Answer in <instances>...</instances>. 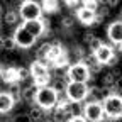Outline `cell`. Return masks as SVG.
I'll return each instance as SVG.
<instances>
[{
    "mask_svg": "<svg viewBox=\"0 0 122 122\" xmlns=\"http://www.w3.org/2000/svg\"><path fill=\"white\" fill-rule=\"evenodd\" d=\"M51 63L48 59H34L30 63V78H32V83L39 88V86H48L49 80H51V70H49Z\"/></svg>",
    "mask_w": 122,
    "mask_h": 122,
    "instance_id": "cell-1",
    "label": "cell"
},
{
    "mask_svg": "<svg viewBox=\"0 0 122 122\" xmlns=\"http://www.w3.org/2000/svg\"><path fill=\"white\" fill-rule=\"evenodd\" d=\"M36 105L41 107L42 110L46 112H51L54 107L58 105V93L48 85V86H39L37 88V93H36V98H34Z\"/></svg>",
    "mask_w": 122,
    "mask_h": 122,
    "instance_id": "cell-2",
    "label": "cell"
},
{
    "mask_svg": "<svg viewBox=\"0 0 122 122\" xmlns=\"http://www.w3.org/2000/svg\"><path fill=\"white\" fill-rule=\"evenodd\" d=\"M19 17L27 22V20H37L42 17V7L37 0H22L19 5Z\"/></svg>",
    "mask_w": 122,
    "mask_h": 122,
    "instance_id": "cell-3",
    "label": "cell"
},
{
    "mask_svg": "<svg viewBox=\"0 0 122 122\" xmlns=\"http://www.w3.org/2000/svg\"><path fill=\"white\" fill-rule=\"evenodd\" d=\"M66 78L68 81H78V83H88L92 80V73L88 70V66L83 61H76L71 63L66 70Z\"/></svg>",
    "mask_w": 122,
    "mask_h": 122,
    "instance_id": "cell-4",
    "label": "cell"
},
{
    "mask_svg": "<svg viewBox=\"0 0 122 122\" xmlns=\"http://www.w3.org/2000/svg\"><path fill=\"white\" fill-rule=\"evenodd\" d=\"M102 107H103V112H105V117L109 119H120L122 117V95L119 93H112L109 98H105L102 102Z\"/></svg>",
    "mask_w": 122,
    "mask_h": 122,
    "instance_id": "cell-5",
    "label": "cell"
},
{
    "mask_svg": "<svg viewBox=\"0 0 122 122\" xmlns=\"http://www.w3.org/2000/svg\"><path fill=\"white\" fill-rule=\"evenodd\" d=\"M90 86L88 83H78V81H70L66 86L65 95L70 102H85L88 98Z\"/></svg>",
    "mask_w": 122,
    "mask_h": 122,
    "instance_id": "cell-6",
    "label": "cell"
},
{
    "mask_svg": "<svg viewBox=\"0 0 122 122\" xmlns=\"http://www.w3.org/2000/svg\"><path fill=\"white\" fill-rule=\"evenodd\" d=\"M83 119L86 122H102L105 119L102 102H93V100L86 102L83 105Z\"/></svg>",
    "mask_w": 122,
    "mask_h": 122,
    "instance_id": "cell-7",
    "label": "cell"
},
{
    "mask_svg": "<svg viewBox=\"0 0 122 122\" xmlns=\"http://www.w3.org/2000/svg\"><path fill=\"white\" fill-rule=\"evenodd\" d=\"M14 41L15 44H17V48H22V49H29V48H32V46L36 44V37L32 34H29L27 30L24 29V25H17L14 30Z\"/></svg>",
    "mask_w": 122,
    "mask_h": 122,
    "instance_id": "cell-8",
    "label": "cell"
},
{
    "mask_svg": "<svg viewBox=\"0 0 122 122\" xmlns=\"http://www.w3.org/2000/svg\"><path fill=\"white\" fill-rule=\"evenodd\" d=\"M22 25H24V29L27 30L29 34H32V36L37 39V37L44 36V32H46L48 27H49V22H48V19L41 17V19H37V20H27V22H24Z\"/></svg>",
    "mask_w": 122,
    "mask_h": 122,
    "instance_id": "cell-9",
    "label": "cell"
},
{
    "mask_svg": "<svg viewBox=\"0 0 122 122\" xmlns=\"http://www.w3.org/2000/svg\"><path fill=\"white\" fill-rule=\"evenodd\" d=\"M107 37L115 46L122 44V20H114L107 27Z\"/></svg>",
    "mask_w": 122,
    "mask_h": 122,
    "instance_id": "cell-10",
    "label": "cell"
},
{
    "mask_svg": "<svg viewBox=\"0 0 122 122\" xmlns=\"http://www.w3.org/2000/svg\"><path fill=\"white\" fill-rule=\"evenodd\" d=\"M95 56H97V59H98V63L100 65H107V63H109V59L115 54L114 53V48H112V46H109V44H102V48L100 49H97L95 53H93Z\"/></svg>",
    "mask_w": 122,
    "mask_h": 122,
    "instance_id": "cell-11",
    "label": "cell"
},
{
    "mask_svg": "<svg viewBox=\"0 0 122 122\" xmlns=\"http://www.w3.org/2000/svg\"><path fill=\"white\" fill-rule=\"evenodd\" d=\"M95 15H97V12L88 10L85 7H80L78 10H76V19H78L81 24H85V25H92V24H93Z\"/></svg>",
    "mask_w": 122,
    "mask_h": 122,
    "instance_id": "cell-12",
    "label": "cell"
},
{
    "mask_svg": "<svg viewBox=\"0 0 122 122\" xmlns=\"http://www.w3.org/2000/svg\"><path fill=\"white\" fill-rule=\"evenodd\" d=\"M0 80L7 85H12V83H19V78H17V68L15 66H9V68H2V73H0Z\"/></svg>",
    "mask_w": 122,
    "mask_h": 122,
    "instance_id": "cell-13",
    "label": "cell"
},
{
    "mask_svg": "<svg viewBox=\"0 0 122 122\" xmlns=\"http://www.w3.org/2000/svg\"><path fill=\"white\" fill-rule=\"evenodd\" d=\"M15 100L12 98V95L9 92H0V114H7L14 109Z\"/></svg>",
    "mask_w": 122,
    "mask_h": 122,
    "instance_id": "cell-14",
    "label": "cell"
},
{
    "mask_svg": "<svg viewBox=\"0 0 122 122\" xmlns=\"http://www.w3.org/2000/svg\"><path fill=\"white\" fill-rule=\"evenodd\" d=\"M66 51H65V48L61 46V42L59 41H53L51 42V48H49V51H48V56H46V59L49 61V63H53L54 59H58L61 54H65Z\"/></svg>",
    "mask_w": 122,
    "mask_h": 122,
    "instance_id": "cell-15",
    "label": "cell"
},
{
    "mask_svg": "<svg viewBox=\"0 0 122 122\" xmlns=\"http://www.w3.org/2000/svg\"><path fill=\"white\" fill-rule=\"evenodd\" d=\"M68 78H66V75L65 76H58V78L53 80V83L49 85L58 95H65V92H66V86H68Z\"/></svg>",
    "mask_w": 122,
    "mask_h": 122,
    "instance_id": "cell-16",
    "label": "cell"
},
{
    "mask_svg": "<svg viewBox=\"0 0 122 122\" xmlns=\"http://www.w3.org/2000/svg\"><path fill=\"white\" fill-rule=\"evenodd\" d=\"M65 109L70 112V115L75 119V117H83V105H81V102H66V105H65Z\"/></svg>",
    "mask_w": 122,
    "mask_h": 122,
    "instance_id": "cell-17",
    "label": "cell"
},
{
    "mask_svg": "<svg viewBox=\"0 0 122 122\" xmlns=\"http://www.w3.org/2000/svg\"><path fill=\"white\" fill-rule=\"evenodd\" d=\"M44 112L46 110H42L41 107H37L36 103H32V105L29 107V110H27V114H29L30 119H32V122H41L44 119Z\"/></svg>",
    "mask_w": 122,
    "mask_h": 122,
    "instance_id": "cell-18",
    "label": "cell"
},
{
    "mask_svg": "<svg viewBox=\"0 0 122 122\" xmlns=\"http://www.w3.org/2000/svg\"><path fill=\"white\" fill-rule=\"evenodd\" d=\"M36 93H37V86L32 83V85H29L25 88H22V100L24 102H30L32 103L34 98H36Z\"/></svg>",
    "mask_w": 122,
    "mask_h": 122,
    "instance_id": "cell-19",
    "label": "cell"
},
{
    "mask_svg": "<svg viewBox=\"0 0 122 122\" xmlns=\"http://www.w3.org/2000/svg\"><path fill=\"white\" fill-rule=\"evenodd\" d=\"M9 93L12 95V98L15 100V103L24 102V100H22V88H20V83H12L10 88H9Z\"/></svg>",
    "mask_w": 122,
    "mask_h": 122,
    "instance_id": "cell-20",
    "label": "cell"
},
{
    "mask_svg": "<svg viewBox=\"0 0 122 122\" xmlns=\"http://www.w3.org/2000/svg\"><path fill=\"white\" fill-rule=\"evenodd\" d=\"M4 22H5L7 25H15V24L19 22V12H17V10H9V12H5Z\"/></svg>",
    "mask_w": 122,
    "mask_h": 122,
    "instance_id": "cell-21",
    "label": "cell"
},
{
    "mask_svg": "<svg viewBox=\"0 0 122 122\" xmlns=\"http://www.w3.org/2000/svg\"><path fill=\"white\" fill-rule=\"evenodd\" d=\"M49 48H51V42H42V44L39 46V49L36 51V59H46Z\"/></svg>",
    "mask_w": 122,
    "mask_h": 122,
    "instance_id": "cell-22",
    "label": "cell"
},
{
    "mask_svg": "<svg viewBox=\"0 0 122 122\" xmlns=\"http://www.w3.org/2000/svg\"><path fill=\"white\" fill-rule=\"evenodd\" d=\"M41 7L46 12H56L58 10V0H42Z\"/></svg>",
    "mask_w": 122,
    "mask_h": 122,
    "instance_id": "cell-23",
    "label": "cell"
},
{
    "mask_svg": "<svg viewBox=\"0 0 122 122\" xmlns=\"http://www.w3.org/2000/svg\"><path fill=\"white\" fill-rule=\"evenodd\" d=\"M81 61L88 66V70H90V68H93V66H97V65H100V63H98V59H97V56H95L93 53H90V54L83 56V59H81Z\"/></svg>",
    "mask_w": 122,
    "mask_h": 122,
    "instance_id": "cell-24",
    "label": "cell"
},
{
    "mask_svg": "<svg viewBox=\"0 0 122 122\" xmlns=\"http://www.w3.org/2000/svg\"><path fill=\"white\" fill-rule=\"evenodd\" d=\"M102 44H103V41L100 39V37H93V39H92L90 42H88V49H90V53H95L97 49H100L102 48Z\"/></svg>",
    "mask_w": 122,
    "mask_h": 122,
    "instance_id": "cell-25",
    "label": "cell"
},
{
    "mask_svg": "<svg viewBox=\"0 0 122 122\" xmlns=\"http://www.w3.org/2000/svg\"><path fill=\"white\" fill-rule=\"evenodd\" d=\"M17 78H19V83L29 80V78H30V71H29V68H17Z\"/></svg>",
    "mask_w": 122,
    "mask_h": 122,
    "instance_id": "cell-26",
    "label": "cell"
},
{
    "mask_svg": "<svg viewBox=\"0 0 122 122\" xmlns=\"http://www.w3.org/2000/svg\"><path fill=\"white\" fill-rule=\"evenodd\" d=\"M115 78L117 76L112 73V71H109V73H105V76H103V80H102V83H103V86H114V83H115Z\"/></svg>",
    "mask_w": 122,
    "mask_h": 122,
    "instance_id": "cell-27",
    "label": "cell"
},
{
    "mask_svg": "<svg viewBox=\"0 0 122 122\" xmlns=\"http://www.w3.org/2000/svg\"><path fill=\"white\" fill-rule=\"evenodd\" d=\"M14 120L15 122H32V119L29 117L27 112H17V114L14 115Z\"/></svg>",
    "mask_w": 122,
    "mask_h": 122,
    "instance_id": "cell-28",
    "label": "cell"
},
{
    "mask_svg": "<svg viewBox=\"0 0 122 122\" xmlns=\"http://www.w3.org/2000/svg\"><path fill=\"white\" fill-rule=\"evenodd\" d=\"M98 0H83V7L85 9H88V10H93V12H97V9H98Z\"/></svg>",
    "mask_w": 122,
    "mask_h": 122,
    "instance_id": "cell-29",
    "label": "cell"
},
{
    "mask_svg": "<svg viewBox=\"0 0 122 122\" xmlns=\"http://www.w3.org/2000/svg\"><path fill=\"white\" fill-rule=\"evenodd\" d=\"M73 24H75V19L71 17V15H65V17L61 19V25H63L65 29H71Z\"/></svg>",
    "mask_w": 122,
    "mask_h": 122,
    "instance_id": "cell-30",
    "label": "cell"
},
{
    "mask_svg": "<svg viewBox=\"0 0 122 122\" xmlns=\"http://www.w3.org/2000/svg\"><path fill=\"white\" fill-rule=\"evenodd\" d=\"M15 48H17V44H15L14 37H5V44H4V49H5V51H14Z\"/></svg>",
    "mask_w": 122,
    "mask_h": 122,
    "instance_id": "cell-31",
    "label": "cell"
},
{
    "mask_svg": "<svg viewBox=\"0 0 122 122\" xmlns=\"http://www.w3.org/2000/svg\"><path fill=\"white\" fill-rule=\"evenodd\" d=\"M114 92H115V93H119V95L122 93V75L115 78V83H114Z\"/></svg>",
    "mask_w": 122,
    "mask_h": 122,
    "instance_id": "cell-32",
    "label": "cell"
},
{
    "mask_svg": "<svg viewBox=\"0 0 122 122\" xmlns=\"http://www.w3.org/2000/svg\"><path fill=\"white\" fill-rule=\"evenodd\" d=\"M93 37H95L93 32H85V34H83V42H90Z\"/></svg>",
    "mask_w": 122,
    "mask_h": 122,
    "instance_id": "cell-33",
    "label": "cell"
},
{
    "mask_svg": "<svg viewBox=\"0 0 122 122\" xmlns=\"http://www.w3.org/2000/svg\"><path fill=\"white\" fill-rule=\"evenodd\" d=\"M117 63H119V58H117V56L114 54V56H112V58L109 59V63H107V66H115Z\"/></svg>",
    "mask_w": 122,
    "mask_h": 122,
    "instance_id": "cell-34",
    "label": "cell"
},
{
    "mask_svg": "<svg viewBox=\"0 0 122 122\" xmlns=\"http://www.w3.org/2000/svg\"><path fill=\"white\" fill-rule=\"evenodd\" d=\"M103 20H105V17H102V15L97 14V15H95V20H93V24H92V25H98V24H102Z\"/></svg>",
    "mask_w": 122,
    "mask_h": 122,
    "instance_id": "cell-35",
    "label": "cell"
},
{
    "mask_svg": "<svg viewBox=\"0 0 122 122\" xmlns=\"http://www.w3.org/2000/svg\"><path fill=\"white\" fill-rule=\"evenodd\" d=\"M119 4V0H107V2H105V5L107 7H109V9H112V7H115Z\"/></svg>",
    "mask_w": 122,
    "mask_h": 122,
    "instance_id": "cell-36",
    "label": "cell"
},
{
    "mask_svg": "<svg viewBox=\"0 0 122 122\" xmlns=\"http://www.w3.org/2000/svg\"><path fill=\"white\" fill-rule=\"evenodd\" d=\"M63 2H65L66 5H70V7H73V5H76V4H78V2H80V0H63Z\"/></svg>",
    "mask_w": 122,
    "mask_h": 122,
    "instance_id": "cell-37",
    "label": "cell"
},
{
    "mask_svg": "<svg viewBox=\"0 0 122 122\" xmlns=\"http://www.w3.org/2000/svg\"><path fill=\"white\" fill-rule=\"evenodd\" d=\"M70 122H86V120H85L83 117H75V119H71Z\"/></svg>",
    "mask_w": 122,
    "mask_h": 122,
    "instance_id": "cell-38",
    "label": "cell"
},
{
    "mask_svg": "<svg viewBox=\"0 0 122 122\" xmlns=\"http://www.w3.org/2000/svg\"><path fill=\"white\" fill-rule=\"evenodd\" d=\"M4 15H5V10H4V5L0 4V20L4 19Z\"/></svg>",
    "mask_w": 122,
    "mask_h": 122,
    "instance_id": "cell-39",
    "label": "cell"
},
{
    "mask_svg": "<svg viewBox=\"0 0 122 122\" xmlns=\"http://www.w3.org/2000/svg\"><path fill=\"white\" fill-rule=\"evenodd\" d=\"M4 44H5V37H4V36H0V51L4 49Z\"/></svg>",
    "mask_w": 122,
    "mask_h": 122,
    "instance_id": "cell-40",
    "label": "cell"
},
{
    "mask_svg": "<svg viewBox=\"0 0 122 122\" xmlns=\"http://www.w3.org/2000/svg\"><path fill=\"white\" fill-rule=\"evenodd\" d=\"M4 122H15V120H14V117H5Z\"/></svg>",
    "mask_w": 122,
    "mask_h": 122,
    "instance_id": "cell-41",
    "label": "cell"
},
{
    "mask_svg": "<svg viewBox=\"0 0 122 122\" xmlns=\"http://www.w3.org/2000/svg\"><path fill=\"white\" fill-rule=\"evenodd\" d=\"M102 122H115V120H114V119H109V117H105Z\"/></svg>",
    "mask_w": 122,
    "mask_h": 122,
    "instance_id": "cell-42",
    "label": "cell"
},
{
    "mask_svg": "<svg viewBox=\"0 0 122 122\" xmlns=\"http://www.w3.org/2000/svg\"><path fill=\"white\" fill-rule=\"evenodd\" d=\"M119 17H120V19H122V7H120V9H119Z\"/></svg>",
    "mask_w": 122,
    "mask_h": 122,
    "instance_id": "cell-43",
    "label": "cell"
},
{
    "mask_svg": "<svg viewBox=\"0 0 122 122\" xmlns=\"http://www.w3.org/2000/svg\"><path fill=\"white\" fill-rule=\"evenodd\" d=\"M117 48H119V51H122V44H119V46H117Z\"/></svg>",
    "mask_w": 122,
    "mask_h": 122,
    "instance_id": "cell-44",
    "label": "cell"
},
{
    "mask_svg": "<svg viewBox=\"0 0 122 122\" xmlns=\"http://www.w3.org/2000/svg\"><path fill=\"white\" fill-rule=\"evenodd\" d=\"M0 73H2V66H0Z\"/></svg>",
    "mask_w": 122,
    "mask_h": 122,
    "instance_id": "cell-45",
    "label": "cell"
}]
</instances>
